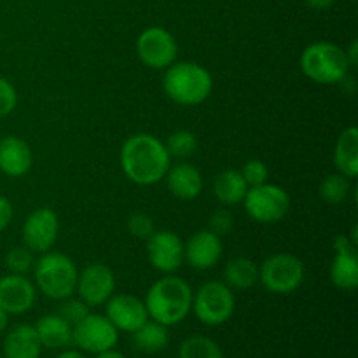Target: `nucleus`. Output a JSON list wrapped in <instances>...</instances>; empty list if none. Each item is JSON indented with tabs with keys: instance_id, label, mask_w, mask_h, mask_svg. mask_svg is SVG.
Returning a JSON list of instances; mask_svg holds the SVG:
<instances>
[{
	"instance_id": "obj_24",
	"label": "nucleus",
	"mask_w": 358,
	"mask_h": 358,
	"mask_svg": "<svg viewBox=\"0 0 358 358\" xmlns=\"http://www.w3.org/2000/svg\"><path fill=\"white\" fill-rule=\"evenodd\" d=\"M259 282V266L248 257H234L224 268V283L233 290H250Z\"/></svg>"
},
{
	"instance_id": "obj_8",
	"label": "nucleus",
	"mask_w": 358,
	"mask_h": 358,
	"mask_svg": "<svg viewBox=\"0 0 358 358\" xmlns=\"http://www.w3.org/2000/svg\"><path fill=\"white\" fill-rule=\"evenodd\" d=\"M245 212L259 224H276L287 217L290 210V196L282 185L266 184L248 187L243 198Z\"/></svg>"
},
{
	"instance_id": "obj_2",
	"label": "nucleus",
	"mask_w": 358,
	"mask_h": 358,
	"mask_svg": "<svg viewBox=\"0 0 358 358\" xmlns=\"http://www.w3.org/2000/svg\"><path fill=\"white\" fill-rule=\"evenodd\" d=\"M192 294L191 285L184 278L168 275L150 285L143 303L149 318L170 327L180 324L191 313Z\"/></svg>"
},
{
	"instance_id": "obj_16",
	"label": "nucleus",
	"mask_w": 358,
	"mask_h": 358,
	"mask_svg": "<svg viewBox=\"0 0 358 358\" xmlns=\"http://www.w3.org/2000/svg\"><path fill=\"white\" fill-rule=\"evenodd\" d=\"M222 238L213 234L210 229L198 231L184 243V262L192 269L206 271L215 268L222 257Z\"/></svg>"
},
{
	"instance_id": "obj_15",
	"label": "nucleus",
	"mask_w": 358,
	"mask_h": 358,
	"mask_svg": "<svg viewBox=\"0 0 358 358\" xmlns=\"http://www.w3.org/2000/svg\"><path fill=\"white\" fill-rule=\"evenodd\" d=\"M334 261L331 264V282L345 292H353L358 287V254L357 245L346 234L334 240Z\"/></svg>"
},
{
	"instance_id": "obj_13",
	"label": "nucleus",
	"mask_w": 358,
	"mask_h": 358,
	"mask_svg": "<svg viewBox=\"0 0 358 358\" xmlns=\"http://www.w3.org/2000/svg\"><path fill=\"white\" fill-rule=\"evenodd\" d=\"M147 259L156 271L173 275L184 264V241L173 231H154L147 238Z\"/></svg>"
},
{
	"instance_id": "obj_7",
	"label": "nucleus",
	"mask_w": 358,
	"mask_h": 358,
	"mask_svg": "<svg viewBox=\"0 0 358 358\" xmlns=\"http://www.w3.org/2000/svg\"><path fill=\"white\" fill-rule=\"evenodd\" d=\"M259 282L271 294H294L304 282L303 261L297 255L287 252L269 255L259 268Z\"/></svg>"
},
{
	"instance_id": "obj_6",
	"label": "nucleus",
	"mask_w": 358,
	"mask_h": 358,
	"mask_svg": "<svg viewBox=\"0 0 358 358\" xmlns=\"http://www.w3.org/2000/svg\"><path fill=\"white\" fill-rule=\"evenodd\" d=\"M236 310L233 289L224 282H206L192 294V311L201 324L217 327L231 320Z\"/></svg>"
},
{
	"instance_id": "obj_18",
	"label": "nucleus",
	"mask_w": 358,
	"mask_h": 358,
	"mask_svg": "<svg viewBox=\"0 0 358 358\" xmlns=\"http://www.w3.org/2000/svg\"><path fill=\"white\" fill-rule=\"evenodd\" d=\"M34 164V152L30 145L20 136L0 138V171L10 178L23 177Z\"/></svg>"
},
{
	"instance_id": "obj_5",
	"label": "nucleus",
	"mask_w": 358,
	"mask_h": 358,
	"mask_svg": "<svg viewBox=\"0 0 358 358\" xmlns=\"http://www.w3.org/2000/svg\"><path fill=\"white\" fill-rule=\"evenodd\" d=\"M299 65L308 79L324 86L339 84L352 70L345 49L327 41L308 45L301 55Z\"/></svg>"
},
{
	"instance_id": "obj_10",
	"label": "nucleus",
	"mask_w": 358,
	"mask_h": 358,
	"mask_svg": "<svg viewBox=\"0 0 358 358\" xmlns=\"http://www.w3.org/2000/svg\"><path fill=\"white\" fill-rule=\"evenodd\" d=\"M119 331L105 315L90 313L86 318L72 327V343L87 353H98L112 350L117 345Z\"/></svg>"
},
{
	"instance_id": "obj_14",
	"label": "nucleus",
	"mask_w": 358,
	"mask_h": 358,
	"mask_svg": "<svg viewBox=\"0 0 358 358\" xmlns=\"http://www.w3.org/2000/svg\"><path fill=\"white\" fill-rule=\"evenodd\" d=\"M105 317L117 331L135 332L149 320L145 303L131 294H114L105 303Z\"/></svg>"
},
{
	"instance_id": "obj_35",
	"label": "nucleus",
	"mask_w": 358,
	"mask_h": 358,
	"mask_svg": "<svg viewBox=\"0 0 358 358\" xmlns=\"http://www.w3.org/2000/svg\"><path fill=\"white\" fill-rule=\"evenodd\" d=\"M13 217H14L13 203L9 201V198L0 194V231H3L7 226H9Z\"/></svg>"
},
{
	"instance_id": "obj_3",
	"label": "nucleus",
	"mask_w": 358,
	"mask_h": 358,
	"mask_svg": "<svg viewBox=\"0 0 358 358\" xmlns=\"http://www.w3.org/2000/svg\"><path fill=\"white\" fill-rule=\"evenodd\" d=\"M163 90L173 103L194 107L212 94V73L196 62H175L164 69Z\"/></svg>"
},
{
	"instance_id": "obj_21",
	"label": "nucleus",
	"mask_w": 358,
	"mask_h": 358,
	"mask_svg": "<svg viewBox=\"0 0 358 358\" xmlns=\"http://www.w3.org/2000/svg\"><path fill=\"white\" fill-rule=\"evenodd\" d=\"M34 327L37 331L38 339H41L42 348L59 350L72 343V325L63 320L58 313L44 315V317L38 318Z\"/></svg>"
},
{
	"instance_id": "obj_29",
	"label": "nucleus",
	"mask_w": 358,
	"mask_h": 358,
	"mask_svg": "<svg viewBox=\"0 0 358 358\" xmlns=\"http://www.w3.org/2000/svg\"><path fill=\"white\" fill-rule=\"evenodd\" d=\"M35 266V254L28 247H13L6 254V268L10 275H24L31 273Z\"/></svg>"
},
{
	"instance_id": "obj_22",
	"label": "nucleus",
	"mask_w": 358,
	"mask_h": 358,
	"mask_svg": "<svg viewBox=\"0 0 358 358\" xmlns=\"http://www.w3.org/2000/svg\"><path fill=\"white\" fill-rule=\"evenodd\" d=\"M334 164L338 173L345 175L350 180L358 175V129L350 126L339 135L334 149Z\"/></svg>"
},
{
	"instance_id": "obj_34",
	"label": "nucleus",
	"mask_w": 358,
	"mask_h": 358,
	"mask_svg": "<svg viewBox=\"0 0 358 358\" xmlns=\"http://www.w3.org/2000/svg\"><path fill=\"white\" fill-rule=\"evenodd\" d=\"M17 105V91L10 80L0 77V119L9 115Z\"/></svg>"
},
{
	"instance_id": "obj_11",
	"label": "nucleus",
	"mask_w": 358,
	"mask_h": 358,
	"mask_svg": "<svg viewBox=\"0 0 358 358\" xmlns=\"http://www.w3.org/2000/svg\"><path fill=\"white\" fill-rule=\"evenodd\" d=\"M59 234V219L55 210L48 206L35 208L28 213L21 227V238L24 247L34 254H44L56 245Z\"/></svg>"
},
{
	"instance_id": "obj_1",
	"label": "nucleus",
	"mask_w": 358,
	"mask_h": 358,
	"mask_svg": "<svg viewBox=\"0 0 358 358\" xmlns=\"http://www.w3.org/2000/svg\"><path fill=\"white\" fill-rule=\"evenodd\" d=\"M119 161L126 177L142 187L164 180V175L171 164L166 145L150 133H136L129 136L122 143Z\"/></svg>"
},
{
	"instance_id": "obj_30",
	"label": "nucleus",
	"mask_w": 358,
	"mask_h": 358,
	"mask_svg": "<svg viewBox=\"0 0 358 358\" xmlns=\"http://www.w3.org/2000/svg\"><path fill=\"white\" fill-rule=\"evenodd\" d=\"M58 303H59V306H58V311H56V313H58L63 320L69 322L72 327L76 324H79L83 318H86L87 315L91 313L90 306H87L83 299H79V297L70 296V297H66V299L58 301Z\"/></svg>"
},
{
	"instance_id": "obj_40",
	"label": "nucleus",
	"mask_w": 358,
	"mask_h": 358,
	"mask_svg": "<svg viewBox=\"0 0 358 358\" xmlns=\"http://www.w3.org/2000/svg\"><path fill=\"white\" fill-rule=\"evenodd\" d=\"M56 358H86V357H84L83 353H79V352H65V353H62V355L56 357Z\"/></svg>"
},
{
	"instance_id": "obj_4",
	"label": "nucleus",
	"mask_w": 358,
	"mask_h": 358,
	"mask_svg": "<svg viewBox=\"0 0 358 358\" xmlns=\"http://www.w3.org/2000/svg\"><path fill=\"white\" fill-rule=\"evenodd\" d=\"M31 273L37 290L48 299L63 301L76 294L79 271L76 262L62 252L49 250L41 254V257L35 259Z\"/></svg>"
},
{
	"instance_id": "obj_12",
	"label": "nucleus",
	"mask_w": 358,
	"mask_h": 358,
	"mask_svg": "<svg viewBox=\"0 0 358 358\" xmlns=\"http://www.w3.org/2000/svg\"><path fill=\"white\" fill-rule=\"evenodd\" d=\"M76 292L90 308L103 306L115 294L114 271L103 262H91L79 273Z\"/></svg>"
},
{
	"instance_id": "obj_37",
	"label": "nucleus",
	"mask_w": 358,
	"mask_h": 358,
	"mask_svg": "<svg viewBox=\"0 0 358 358\" xmlns=\"http://www.w3.org/2000/svg\"><path fill=\"white\" fill-rule=\"evenodd\" d=\"M304 2H306L311 9L322 10V9H327V7H331L336 0H304Z\"/></svg>"
},
{
	"instance_id": "obj_33",
	"label": "nucleus",
	"mask_w": 358,
	"mask_h": 358,
	"mask_svg": "<svg viewBox=\"0 0 358 358\" xmlns=\"http://www.w3.org/2000/svg\"><path fill=\"white\" fill-rule=\"evenodd\" d=\"M210 227L208 229L212 231L213 234H217L219 238L226 236L233 231L234 227V217L233 213L229 212L227 208H217L215 212L210 215Z\"/></svg>"
},
{
	"instance_id": "obj_17",
	"label": "nucleus",
	"mask_w": 358,
	"mask_h": 358,
	"mask_svg": "<svg viewBox=\"0 0 358 358\" xmlns=\"http://www.w3.org/2000/svg\"><path fill=\"white\" fill-rule=\"evenodd\" d=\"M37 301V287L24 275H6L0 278V308L9 315L27 313Z\"/></svg>"
},
{
	"instance_id": "obj_31",
	"label": "nucleus",
	"mask_w": 358,
	"mask_h": 358,
	"mask_svg": "<svg viewBox=\"0 0 358 358\" xmlns=\"http://www.w3.org/2000/svg\"><path fill=\"white\" fill-rule=\"evenodd\" d=\"M241 177L245 178L248 187H255V185L266 184L269 178V168L264 161L261 159H250L241 166L240 170Z\"/></svg>"
},
{
	"instance_id": "obj_32",
	"label": "nucleus",
	"mask_w": 358,
	"mask_h": 358,
	"mask_svg": "<svg viewBox=\"0 0 358 358\" xmlns=\"http://www.w3.org/2000/svg\"><path fill=\"white\" fill-rule=\"evenodd\" d=\"M156 231V226H154L152 217L147 215V213H133L128 219V233L131 234L133 238H138V240H147L150 234Z\"/></svg>"
},
{
	"instance_id": "obj_28",
	"label": "nucleus",
	"mask_w": 358,
	"mask_h": 358,
	"mask_svg": "<svg viewBox=\"0 0 358 358\" xmlns=\"http://www.w3.org/2000/svg\"><path fill=\"white\" fill-rule=\"evenodd\" d=\"M164 145H166V150L171 159L177 157V159L184 161L196 154V150H198V138L189 129H177V131H173L168 136Z\"/></svg>"
},
{
	"instance_id": "obj_36",
	"label": "nucleus",
	"mask_w": 358,
	"mask_h": 358,
	"mask_svg": "<svg viewBox=\"0 0 358 358\" xmlns=\"http://www.w3.org/2000/svg\"><path fill=\"white\" fill-rule=\"evenodd\" d=\"M346 58H348V63L352 69H355L358 65V41H352V44H350V48L346 49Z\"/></svg>"
},
{
	"instance_id": "obj_25",
	"label": "nucleus",
	"mask_w": 358,
	"mask_h": 358,
	"mask_svg": "<svg viewBox=\"0 0 358 358\" xmlns=\"http://www.w3.org/2000/svg\"><path fill=\"white\" fill-rule=\"evenodd\" d=\"M133 334V346L142 353H159L170 343V334H168L166 325L159 324V322L147 320L142 327L136 329Z\"/></svg>"
},
{
	"instance_id": "obj_27",
	"label": "nucleus",
	"mask_w": 358,
	"mask_h": 358,
	"mask_svg": "<svg viewBox=\"0 0 358 358\" xmlns=\"http://www.w3.org/2000/svg\"><path fill=\"white\" fill-rule=\"evenodd\" d=\"M178 358H224L222 350L213 339L205 336H192L180 345Z\"/></svg>"
},
{
	"instance_id": "obj_41",
	"label": "nucleus",
	"mask_w": 358,
	"mask_h": 358,
	"mask_svg": "<svg viewBox=\"0 0 358 358\" xmlns=\"http://www.w3.org/2000/svg\"><path fill=\"white\" fill-rule=\"evenodd\" d=\"M0 358H3V357H2V355H0Z\"/></svg>"
},
{
	"instance_id": "obj_19",
	"label": "nucleus",
	"mask_w": 358,
	"mask_h": 358,
	"mask_svg": "<svg viewBox=\"0 0 358 358\" xmlns=\"http://www.w3.org/2000/svg\"><path fill=\"white\" fill-rule=\"evenodd\" d=\"M168 189L171 194L184 201L196 199L203 192V175L194 164L187 161H180L177 164H170L164 175Z\"/></svg>"
},
{
	"instance_id": "obj_20",
	"label": "nucleus",
	"mask_w": 358,
	"mask_h": 358,
	"mask_svg": "<svg viewBox=\"0 0 358 358\" xmlns=\"http://www.w3.org/2000/svg\"><path fill=\"white\" fill-rule=\"evenodd\" d=\"M41 352V339L30 324L16 325L3 339V358H38Z\"/></svg>"
},
{
	"instance_id": "obj_23",
	"label": "nucleus",
	"mask_w": 358,
	"mask_h": 358,
	"mask_svg": "<svg viewBox=\"0 0 358 358\" xmlns=\"http://www.w3.org/2000/svg\"><path fill=\"white\" fill-rule=\"evenodd\" d=\"M248 185L240 170H224L213 178V196L224 206H233L243 201Z\"/></svg>"
},
{
	"instance_id": "obj_9",
	"label": "nucleus",
	"mask_w": 358,
	"mask_h": 358,
	"mask_svg": "<svg viewBox=\"0 0 358 358\" xmlns=\"http://www.w3.org/2000/svg\"><path fill=\"white\" fill-rule=\"evenodd\" d=\"M136 55L149 69L164 70L177 62L178 44L164 28L149 27L136 38Z\"/></svg>"
},
{
	"instance_id": "obj_26",
	"label": "nucleus",
	"mask_w": 358,
	"mask_h": 358,
	"mask_svg": "<svg viewBox=\"0 0 358 358\" xmlns=\"http://www.w3.org/2000/svg\"><path fill=\"white\" fill-rule=\"evenodd\" d=\"M350 191H352V182L348 177L341 173H331L322 180L320 196L327 205H341L346 201Z\"/></svg>"
},
{
	"instance_id": "obj_38",
	"label": "nucleus",
	"mask_w": 358,
	"mask_h": 358,
	"mask_svg": "<svg viewBox=\"0 0 358 358\" xmlns=\"http://www.w3.org/2000/svg\"><path fill=\"white\" fill-rule=\"evenodd\" d=\"M96 358H126V357L122 355V353L115 352V350L112 348V350H107V352H101V353H98Z\"/></svg>"
},
{
	"instance_id": "obj_39",
	"label": "nucleus",
	"mask_w": 358,
	"mask_h": 358,
	"mask_svg": "<svg viewBox=\"0 0 358 358\" xmlns=\"http://www.w3.org/2000/svg\"><path fill=\"white\" fill-rule=\"evenodd\" d=\"M7 325H9V313H7V311H3L2 308H0V332L6 331Z\"/></svg>"
}]
</instances>
